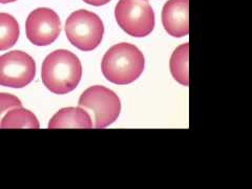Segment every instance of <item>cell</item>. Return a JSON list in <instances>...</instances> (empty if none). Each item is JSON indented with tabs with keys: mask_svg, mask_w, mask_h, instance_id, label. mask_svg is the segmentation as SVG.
<instances>
[{
	"mask_svg": "<svg viewBox=\"0 0 252 189\" xmlns=\"http://www.w3.org/2000/svg\"><path fill=\"white\" fill-rule=\"evenodd\" d=\"M82 78V65L76 55L66 50H57L44 59L41 79L45 88L54 94L73 92Z\"/></svg>",
	"mask_w": 252,
	"mask_h": 189,
	"instance_id": "6da1fadb",
	"label": "cell"
},
{
	"mask_svg": "<svg viewBox=\"0 0 252 189\" xmlns=\"http://www.w3.org/2000/svg\"><path fill=\"white\" fill-rule=\"evenodd\" d=\"M144 55L136 45L118 43L105 53L102 59V73L109 82L118 85L130 84L143 73Z\"/></svg>",
	"mask_w": 252,
	"mask_h": 189,
	"instance_id": "7a4b0ae2",
	"label": "cell"
},
{
	"mask_svg": "<svg viewBox=\"0 0 252 189\" xmlns=\"http://www.w3.org/2000/svg\"><path fill=\"white\" fill-rule=\"evenodd\" d=\"M68 41L77 49L90 52L97 49L104 34V26L97 14L78 10L69 15L65 22Z\"/></svg>",
	"mask_w": 252,
	"mask_h": 189,
	"instance_id": "3957f363",
	"label": "cell"
},
{
	"mask_svg": "<svg viewBox=\"0 0 252 189\" xmlns=\"http://www.w3.org/2000/svg\"><path fill=\"white\" fill-rule=\"evenodd\" d=\"M78 104L93 116L96 128H105L113 124L121 112L119 97L102 85H94L84 91Z\"/></svg>",
	"mask_w": 252,
	"mask_h": 189,
	"instance_id": "277c9868",
	"label": "cell"
},
{
	"mask_svg": "<svg viewBox=\"0 0 252 189\" xmlns=\"http://www.w3.org/2000/svg\"><path fill=\"white\" fill-rule=\"evenodd\" d=\"M115 16L118 26L133 37H146L155 29V12L147 0H119Z\"/></svg>",
	"mask_w": 252,
	"mask_h": 189,
	"instance_id": "5b68a950",
	"label": "cell"
},
{
	"mask_svg": "<svg viewBox=\"0 0 252 189\" xmlns=\"http://www.w3.org/2000/svg\"><path fill=\"white\" fill-rule=\"evenodd\" d=\"M36 76V63L29 54L12 51L0 56V85L26 88Z\"/></svg>",
	"mask_w": 252,
	"mask_h": 189,
	"instance_id": "8992f818",
	"label": "cell"
},
{
	"mask_svg": "<svg viewBox=\"0 0 252 189\" xmlns=\"http://www.w3.org/2000/svg\"><path fill=\"white\" fill-rule=\"evenodd\" d=\"M27 37L38 46L50 45L61 33V21L58 14L47 7H39L32 12L26 23Z\"/></svg>",
	"mask_w": 252,
	"mask_h": 189,
	"instance_id": "52a82bcc",
	"label": "cell"
},
{
	"mask_svg": "<svg viewBox=\"0 0 252 189\" xmlns=\"http://www.w3.org/2000/svg\"><path fill=\"white\" fill-rule=\"evenodd\" d=\"M189 0H168L162 10V23L165 31L176 38L188 35Z\"/></svg>",
	"mask_w": 252,
	"mask_h": 189,
	"instance_id": "ba28073f",
	"label": "cell"
},
{
	"mask_svg": "<svg viewBox=\"0 0 252 189\" xmlns=\"http://www.w3.org/2000/svg\"><path fill=\"white\" fill-rule=\"evenodd\" d=\"M90 114L82 107H66L54 115L49 123L50 129L56 128H93Z\"/></svg>",
	"mask_w": 252,
	"mask_h": 189,
	"instance_id": "9c48e42d",
	"label": "cell"
},
{
	"mask_svg": "<svg viewBox=\"0 0 252 189\" xmlns=\"http://www.w3.org/2000/svg\"><path fill=\"white\" fill-rule=\"evenodd\" d=\"M40 127L37 117L29 109L16 107L10 109L0 122V128H35Z\"/></svg>",
	"mask_w": 252,
	"mask_h": 189,
	"instance_id": "30bf717a",
	"label": "cell"
},
{
	"mask_svg": "<svg viewBox=\"0 0 252 189\" xmlns=\"http://www.w3.org/2000/svg\"><path fill=\"white\" fill-rule=\"evenodd\" d=\"M188 54H189V44L184 43L178 46L173 51L170 58V72L176 81L180 84L188 86L189 77H188Z\"/></svg>",
	"mask_w": 252,
	"mask_h": 189,
	"instance_id": "8fae6325",
	"label": "cell"
},
{
	"mask_svg": "<svg viewBox=\"0 0 252 189\" xmlns=\"http://www.w3.org/2000/svg\"><path fill=\"white\" fill-rule=\"evenodd\" d=\"M20 29L17 20L7 13H0V51L13 47L19 39Z\"/></svg>",
	"mask_w": 252,
	"mask_h": 189,
	"instance_id": "7c38bea8",
	"label": "cell"
},
{
	"mask_svg": "<svg viewBox=\"0 0 252 189\" xmlns=\"http://www.w3.org/2000/svg\"><path fill=\"white\" fill-rule=\"evenodd\" d=\"M16 107H22L21 101L17 97L11 94L0 93V122L10 109Z\"/></svg>",
	"mask_w": 252,
	"mask_h": 189,
	"instance_id": "4fadbf2b",
	"label": "cell"
},
{
	"mask_svg": "<svg viewBox=\"0 0 252 189\" xmlns=\"http://www.w3.org/2000/svg\"><path fill=\"white\" fill-rule=\"evenodd\" d=\"M83 1L88 4L94 5V6H101V5H104V4L108 3L110 0H83Z\"/></svg>",
	"mask_w": 252,
	"mask_h": 189,
	"instance_id": "5bb4252c",
	"label": "cell"
},
{
	"mask_svg": "<svg viewBox=\"0 0 252 189\" xmlns=\"http://www.w3.org/2000/svg\"><path fill=\"white\" fill-rule=\"evenodd\" d=\"M16 0H0V3H10V2H15Z\"/></svg>",
	"mask_w": 252,
	"mask_h": 189,
	"instance_id": "9a60e30c",
	"label": "cell"
}]
</instances>
